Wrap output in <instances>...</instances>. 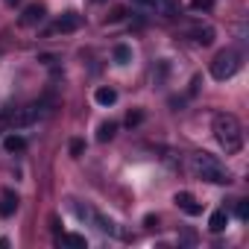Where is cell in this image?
I'll list each match as a JSON object with an SVG mask.
<instances>
[{
  "label": "cell",
  "instance_id": "1",
  "mask_svg": "<svg viewBox=\"0 0 249 249\" xmlns=\"http://www.w3.org/2000/svg\"><path fill=\"white\" fill-rule=\"evenodd\" d=\"M211 129H214V138L217 144L226 150V156H234L240 153L243 147V126H240V120L229 111H220L214 114V123H211Z\"/></svg>",
  "mask_w": 249,
  "mask_h": 249
},
{
  "label": "cell",
  "instance_id": "2",
  "mask_svg": "<svg viewBox=\"0 0 249 249\" xmlns=\"http://www.w3.org/2000/svg\"><path fill=\"white\" fill-rule=\"evenodd\" d=\"M191 173L202 182H211V185H229L231 182V173L226 170V164L211 153H194L191 156Z\"/></svg>",
  "mask_w": 249,
  "mask_h": 249
},
{
  "label": "cell",
  "instance_id": "3",
  "mask_svg": "<svg viewBox=\"0 0 249 249\" xmlns=\"http://www.w3.org/2000/svg\"><path fill=\"white\" fill-rule=\"evenodd\" d=\"M50 103H30V106H21V108H9L0 114V126H12V129H24V126H33L41 117L50 114L47 108Z\"/></svg>",
  "mask_w": 249,
  "mask_h": 249
},
{
  "label": "cell",
  "instance_id": "4",
  "mask_svg": "<svg viewBox=\"0 0 249 249\" xmlns=\"http://www.w3.org/2000/svg\"><path fill=\"white\" fill-rule=\"evenodd\" d=\"M237 68H240V53H237V50H231V47L220 50V53L211 59V76H214L217 82L231 79V76L237 73Z\"/></svg>",
  "mask_w": 249,
  "mask_h": 249
},
{
  "label": "cell",
  "instance_id": "5",
  "mask_svg": "<svg viewBox=\"0 0 249 249\" xmlns=\"http://www.w3.org/2000/svg\"><path fill=\"white\" fill-rule=\"evenodd\" d=\"M173 202H176V208H179V211H185L188 217L202 214V205H199V202H196V196H194V194H188V191H179V194L173 196Z\"/></svg>",
  "mask_w": 249,
  "mask_h": 249
},
{
  "label": "cell",
  "instance_id": "6",
  "mask_svg": "<svg viewBox=\"0 0 249 249\" xmlns=\"http://www.w3.org/2000/svg\"><path fill=\"white\" fill-rule=\"evenodd\" d=\"M79 27H82V18H79L76 12H65L47 33H50V36H56V33H73V30H79Z\"/></svg>",
  "mask_w": 249,
  "mask_h": 249
},
{
  "label": "cell",
  "instance_id": "7",
  "mask_svg": "<svg viewBox=\"0 0 249 249\" xmlns=\"http://www.w3.org/2000/svg\"><path fill=\"white\" fill-rule=\"evenodd\" d=\"M47 18V6L44 3H30L27 9H24V15H21V27H36V24H41Z\"/></svg>",
  "mask_w": 249,
  "mask_h": 249
},
{
  "label": "cell",
  "instance_id": "8",
  "mask_svg": "<svg viewBox=\"0 0 249 249\" xmlns=\"http://www.w3.org/2000/svg\"><path fill=\"white\" fill-rule=\"evenodd\" d=\"M18 194L15 191H9V188H3L0 191V217H12L15 211H18Z\"/></svg>",
  "mask_w": 249,
  "mask_h": 249
},
{
  "label": "cell",
  "instance_id": "9",
  "mask_svg": "<svg viewBox=\"0 0 249 249\" xmlns=\"http://www.w3.org/2000/svg\"><path fill=\"white\" fill-rule=\"evenodd\" d=\"M191 36H194L196 44L208 47V44L214 41V27H202V24H196V27H191Z\"/></svg>",
  "mask_w": 249,
  "mask_h": 249
},
{
  "label": "cell",
  "instance_id": "10",
  "mask_svg": "<svg viewBox=\"0 0 249 249\" xmlns=\"http://www.w3.org/2000/svg\"><path fill=\"white\" fill-rule=\"evenodd\" d=\"M226 226H229V214H226L223 208H220V211H214V214L208 217V231H214V234H220V231H223Z\"/></svg>",
  "mask_w": 249,
  "mask_h": 249
},
{
  "label": "cell",
  "instance_id": "11",
  "mask_svg": "<svg viewBox=\"0 0 249 249\" xmlns=\"http://www.w3.org/2000/svg\"><path fill=\"white\" fill-rule=\"evenodd\" d=\"M3 147H6V153H24L27 150V138L24 135H6Z\"/></svg>",
  "mask_w": 249,
  "mask_h": 249
},
{
  "label": "cell",
  "instance_id": "12",
  "mask_svg": "<svg viewBox=\"0 0 249 249\" xmlns=\"http://www.w3.org/2000/svg\"><path fill=\"white\" fill-rule=\"evenodd\" d=\"M114 132H117V123L114 120H106V123H100V129H97V141L106 144V141L114 138Z\"/></svg>",
  "mask_w": 249,
  "mask_h": 249
},
{
  "label": "cell",
  "instance_id": "13",
  "mask_svg": "<svg viewBox=\"0 0 249 249\" xmlns=\"http://www.w3.org/2000/svg\"><path fill=\"white\" fill-rule=\"evenodd\" d=\"M94 100H97L100 106H114V103H117V91H114V88H97V91H94Z\"/></svg>",
  "mask_w": 249,
  "mask_h": 249
},
{
  "label": "cell",
  "instance_id": "14",
  "mask_svg": "<svg viewBox=\"0 0 249 249\" xmlns=\"http://www.w3.org/2000/svg\"><path fill=\"white\" fill-rule=\"evenodd\" d=\"M111 56H114L117 65H129V62H132V47H129V44H117Z\"/></svg>",
  "mask_w": 249,
  "mask_h": 249
},
{
  "label": "cell",
  "instance_id": "15",
  "mask_svg": "<svg viewBox=\"0 0 249 249\" xmlns=\"http://www.w3.org/2000/svg\"><path fill=\"white\" fill-rule=\"evenodd\" d=\"M59 243L62 246H73V249H85L88 246V240L82 234H59Z\"/></svg>",
  "mask_w": 249,
  "mask_h": 249
},
{
  "label": "cell",
  "instance_id": "16",
  "mask_svg": "<svg viewBox=\"0 0 249 249\" xmlns=\"http://www.w3.org/2000/svg\"><path fill=\"white\" fill-rule=\"evenodd\" d=\"M156 3L161 6V12H164L167 18H173V15H179V9H182V0H156Z\"/></svg>",
  "mask_w": 249,
  "mask_h": 249
},
{
  "label": "cell",
  "instance_id": "17",
  "mask_svg": "<svg viewBox=\"0 0 249 249\" xmlns=\"http://www.w3.org/2000/svg\"><path fill=\"white\" fill-rule=\"evenodd\" d=\"M82 153H85V141H79V138H73V141H71V156H73V159H79Z\"/></svg>",
  "mask_w": 249,
  "mask_h": 249
},
{
  "label": "cell",
  "instance_id": "18",
  "mask_svg": "<svg viewBox=\"0 0 249 249\" xmlns=\"http://www.w3.org/2000/svg\"><path fill=\"white\" fill-rule=\"evenodd\" d=\"M141 120H144V111H129L126 114V126H138Z\"/></svg>",
  "mask_w": 249,
  "mask_h": 249
},
{
  "label": "cell",
  "instance_id": "19",
  "mask_svg": "<svg viewBox=\"0 0 249 249\" xmlns=\"http://www.w3.org/2000/svg\"><path fill=\"white\" fill-rule=\"evenodd\" d=\"M237 217H240V220H246V217H249V202H246V199H240V202H237Z\"/></svg>",
  "mask_w": 249,
  "mask_h": 249
},
{
  "label": "cell",
  "instance_id": "20",
  "mask_svg": "<svg viewBox=\"0 0 249 249\" xmlns=\"http://www.w3.org/2000/svg\"><path fill=\"white\" fill-rule=\"evenodd\" d=\"M211 0H194V9H211Z\"/></svg>",
  "mask_w": 249,
  "mask_h": 249
},
{
  "label": "cell",
  "instance_id": "21",
  "mask_svg": "<svg viewBox=\"0 0 249 249\" xmlns=\"http://www.w3.org/2000/svg\"><path fill=\"white\" fill-rule=\"evenodd\" d=\"M123 15H126V12H123V9H114V12H111V18H108V21H120V18H123Z\"/></svg>",
  "mask_w": 249,
  "mask_h": 249
},
{
  "label": "cell",
  "instance_id": "22",
  "mask_svg": "<svg viewBox=\"0 0 249 249\" xmlns=\"http://www.w3.org/2000/svg\"><path fill=\"white\" fill-rule=\"evenodd\" d=\"M135 3H141V6H156V0H135Z\"/></svg>",
  "mask_w": 249,
  "mask_h": 249
},
{
  "label": "cell",
  "instance_id": "23",
  "mask_svg": "<svg viewBox=\"0 0 249 249\" xmlns=\"http://www.w3.org/2000/svg\"><path fill=\"white\" fill-rule=\"evenodd\" d=\"M94 3H106V0H94Z\"/></svg>",
  "mask_w": 249,
  "mask_h": 249
},
{
  "label": "cell",
  "instance_id": "24",
  "mask_svg": "<svg viewBox=\"0 0 249 249\" xmlns=\"http://www.w3.org/2000/svg\"><path fill=\"white\" fill-rule=\"evenodd\" d=\"M6 3H18V0H6Z\"/></svg>",
  "mask_w": 249,
  "mask_h": 249
}]
</instances>
